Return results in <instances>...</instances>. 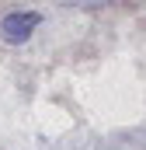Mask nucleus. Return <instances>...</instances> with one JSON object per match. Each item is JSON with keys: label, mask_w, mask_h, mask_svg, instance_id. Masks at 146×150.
I'll return each instance as SVG.
<instances>
[{"label": "nucleus", "mask_w": 146, "mask_h": 150, "mask_svg": "<svg viewBox=\"0 0 146 150\" xmlns=\"http://www.w3.org/2000/svg\"><path fill=\"white\" fill-rule=\"evenodd\" d=\"M42 25V14L38 11H11L4 21H0V38L7 45H25L28 38L35 35V28Z\"/></svg>", "instance_id": "obj_1"}, {"label": "nucleus", "mask_w": 146, "mask_h": 150, "mask_svg": "<svg viewBox=\"0 0 146 150\" xmlns=\"http://www.w3.org/2000/svg\"><path fill=\"white\" fill-rule=\"evenodd\" d=\"M56 4H63V7H87L91 11V7H101L105 0H56Z\"/></svg>", "instance_id": "obj_2"}]
</instances>
